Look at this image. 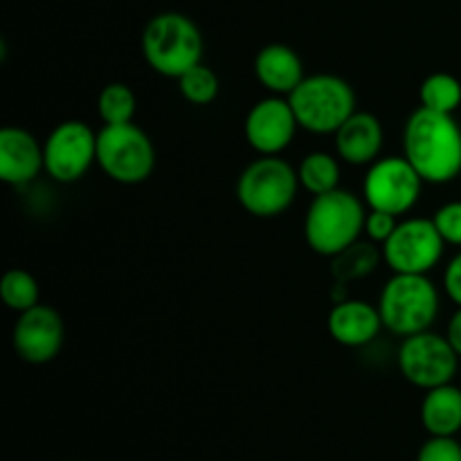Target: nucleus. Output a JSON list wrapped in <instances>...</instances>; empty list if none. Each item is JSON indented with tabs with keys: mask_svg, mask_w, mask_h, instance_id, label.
Listing matches in <instances>:
<instances>
[{
	"mask_svg": "<svg viewBox=\"0 0 461 461\" xmlns=\"http://www.w3.org/2000/svg\"><path fill=\"white\" fill-rule=\"evenodd\" d=\"M45 171L43 142L23 126L0 131V180L9 187H27Z\"/></svg>",
	"mask_w": 461,
	"mask_h": 461,
	"instance_id": "obj_14",
	"label": "nucleus"
},
{
	"mask_svg": "<svg viewBox=\"0 0 461 461\" xmlns=\"http://www.w3.org/2000/svg\"><path fill=\"white\" fill-rule=\"evenodd\" d=\"M399 221V216L390 214V212L367 210V216H365V237L372 243H376V246H383L394 234Z\"/></svg>",
	"mask_w": 461,
	"mask_h": 461,
	"instance_id": "obj_26",
	"label": "nucleus"
},
{
	"mask_svg": "<svg viewBox=\"0 0 461 461\" xmlns=\"http://www.w3.org/2000/svg\"><path fill=\"white\" fill-rule=\"evenodd\" d=\"M97 167L120 185H140L156 169V147L138 124L102 126L97 131Z\"/></svg>",
	"mask_w": 461,
	"mask_h": 461,
	"instance_id": "obj_7",
	"label": "nucleus"
},
{
	"mask_svg": "<svg viewBox=\"0 0 461 461\" xmlns=\"http://www.w3.org/2000/svg\"><path fill=\"white\" fill-rule=\"evenodd\" d=\"M300 187L311 196H322L340 187L342 160L336 153L311 151L297 165Z\"/></svg>",
	"mask_w": 461,
	"mask_h": 461,
	"instance_id": "obj_19",
	"label": "nucleus"
},
{
	"mask_svg": "<svg viewBox=\"0 0 461 461\" xmlns=\"http://www.w3.org/2000/svg\"><path fill=\"white\" fill-rule=\"evenodd\" d=\"M138 111V97L124 81H111L97 95V115L104 126L129 124Z\"/></svg>",
	"mask_w": 461,
	"mask_h": 461,
	"instance_id": "obj_22",
	"label": "nucleus"
},
{
	"mask_svg": "<svg viewBox=\"0 0 461 461\" xmlns=\"http://www.w3.org/2000/svg\"><path fill=\"white\" fill-rule=\"evenodd\" d=\"M444 293L455 306H461V250L446 264Z\"/></svg>",
	"mask_w": 461,
	"mask_h": 461,
	"instance_id": "obj_28",
	"label": "nucleus"
},
{
	"mask_svg": "<svg viewBox=\"0 0 461 461\" xmlns=\"http://www.w3.org/2000/svg\"><path fill=\"white\" fill-rule=\"evenodd\" d=\"M297 167L282 156H259L239 174L237 201L257 219H275L288 212L300 192Z\"/></svg>",
	"mask_w": 461,
	"mask_h": 461,
	"instance_id": "obj_6",
	"label": "nucleus"
},
{
	"mask_svg": "<svg viewBox=\"0 0 461 461\" xmlns=\"http://www.w3.org/2000/svg\"><path fill=\"white\" fill-rule=\"evenodd\" d=\"M446 241L435 221L426 216L403 219L381 246L383 261L394 275H430L444 259Z\"/></svg>",
	"mask_w": 461,
	"mask_h": 461,
	"instance_id": "obj_9",
	"label": "nucleus"
},
{
	"mask_svg": "<svg viewBox=\"0 0 461 461\" xmlns=\"http://www.w3.org/2000/svg\"><path fill=\"white\" fill-rule=\"evenodd\" d=\"M417 461H461V444L455 437H430L419 450Z\"/></svg>",
	"mask_w": 461,
	"mask_h": 461,
	"instance_id": "obj_27",
	"label": "nucleus"
},
{
	"mask_svg": "<svg viewBox=\"0 0 461 461\" xmlns=\"http://www.w3.org/2000/svg\"><path fill=\"white\" fill-rule=\"evenodd\" d=\"M45 174L61 185L84 178L97 165V131L84 120H63L43 140Z\"/></svg>",
	"mask_w": 461,
	"mask_h": 461,
	"instance_id": "obj_11",
	"label": "nucleus"
},
{
	"mask_svg": "<svg viewBox=\"0 0 461 461\" xmlns=\"http://www.w3.org/2000/svg\"><path fill=\"white\" fill-rule=\"evenodd\" d=\"M459 356L448 338L435 331H421L403 338L396 351L399 372L419 390L448 385L459 372Z\"/></svg>",
	"mask_w": 461,
	"mask_h": 461,
	"instance_id": "obj_10",
	"label": "nucleus"
},
{
	"mask_svg": "<svg viewBox=\"0 0 461 461\" xmlns=\"http://www.w3.org/2000/svg\"><path fill=\"white\" fill-rule=\"evenodd\" d=\"M441 309L439 288L428 275H394L378 295L383 327L399 338L430 331Z\"/></svg>",
	"mask_w": 461,
	"mask_h": 461,
	"instance_id": "obj_4",
	"label": "nucleus"
},
{
	"mask_svg": "<svg viewBox=\"0 0 461 461\" xmlns=\"http://www.w3.org/2000/svg\"><path fill=\"white\" fill-rule=\"evenodd\" d=\"M403 156L426 185H448L461 174V126L455 115L419 106L403 126Z\"/></svg>",
	"mask_w": 461,
	"mask_h": 461,
	"instance_id": "obj_1",
	"label": "nucleus"
},
{
	"mask_svg": "<svg viewBox=\"0 0 461 461\" xmlns=\"http://www.w3.org/2000/svg\"><path fill=\"white\" fill-rule=\"evenodd\" d=\"M383 318L378 304L367 300H338L327 315V331L333 342L347 349H363L372 345L383 331Z\"/></svg>",
	"mask_w": 461,
	"mask_h": 461,
	"instance_id": "obj_15",
	"label": "nucleus"
},
{
	"mask_svg": "<svg viewBox=\"0 0 461 461\" xmlns=\"http://www.w3.org/2000/svg\"><path fill=\"white\" fill-rule=\"evenodd\" d=\"M302 131L313 135H333L358 108L356 93L347 79L329 72L306 75L288 95Z\"/></svg>",
	"mask_w": 461,
	"mask_h": 461,
	"instance_id": "obj_5",
	"label": "nucleus"
},
{
	"mask_svg": "<svg viewBox=\"0 0 461 461\" xmlns=\"http://www.w3.org/2000/svg\"><path fill=\"white\" fill-rule=\"evenodd\" d=\"M365 216L367 205L349 189L338 187L313 196L304 216L306 246L315 255L333 259L360 241V234H365Z\"/></svg>",
	"mask_w": 461,
	"mask_h": 461,
	"instance_id": "obj_3",
	"label": "nucleus"
},
{
	"mask_svg": "<svg viewBox=\"0 0 461 461\" xmlns=\"http://www.w3.org/2000/svg\"><path fill=\"white\" fill-rule=\"evenodd\" d=\"M140 48L156 75L180 79L185 72L203 63L205 41L201 27L187 14L160 12L144 25Z\"/></svg>",
	"mask_w": 461,
	"mask_h": 461,
	"instance_id": "obj_2",
	"label": "nucleus"
},
{
	"mask_svg": "<svg viewBox=\"0 0 461 461\" xmlns=\"http://www.w3.org/2000/svg\"><path fill=\"white\" fill-rule=\"evenodd\" d=\"M421 426L430 437H455L461 432V390L453 383L432 387L421 401Z\"/></svg>",
	"mask_w": 461,
	"mask_h": 461,
	"instance_id": "obj_18",
	"label": "nucleus"
},
{
	"mask_svg": "<svg viewBox=\"0 0 461 461\" xmlns=\"http://www.w3.org/2000/svg\"><path fill=\"white\" fill-rule=\"evenodd\" d=\"M423 178L405 156H381L367 167L363 178V201L367 210L405 216L417 207L423 194Z\"/></svg>",
	"mask_w": 461,
	"mask_h": 461,
	"instance_id": "obj_8",
	"label": "nucleus"
},
{
	"mask_svg": "<svg viewBox=\"0 0 461 461\" xmlns=\"http://www.w3.org/2000/svg\"><path fill=\"white\" fill-rule=\"evenodd\" d=\"M421 108L455 115L461 106V81L450 72H432L419 86Z\"/></svg>",
	"mask_w": 461,
	"mask_h": 461,
	"instance_id": "obj_21",
	"label": "nucleus"
},
{
	"mask_svg": "<svg viewBox=\"0 0 461 461\" xmlns=\"http://www.w3.org/2000/svg\"><path fill=\"white\" fill-rule=\"evenodd\" d=\"M383 259L381 248H376V243L367 241H356L354 246L347 248L345 252H340L338 257H333L331 275L336 279L338 286L342 284H351L356 279H365L376 270L378 261Z\"/></svg>",
	"mask_w": 461,
	"mask_h": 461,
	"instance_id": "obj_20",
	"label": "nucleus"
},
{
	"mask_svg": "<svg viewBox=\"0 0 461 461\" xmlns=\"http://www.w3.org/2000/svg\"><path fill=\"white\" fill-rule=\"evenodd\" d=\"M0 300L14 313H25L41 304V286L30 270L12 268L0 279Z\"/></svg>",
	"mask_w": 461,
	"mask_h": 461,
	"instance_id": "obj_23",
	"label": "nucleus"
},
{
	"mask_svg": "<svg viewBox=\"0 0 461 461\" xmlns=\"http://www.w3.org/2000/svg\"><path fill=\"white\" fill-rule=\"evenodd\" d=\"M446 338H448V342L461 358V306H457V311L450 315L448 327H446Z\"/></svg>",
	"mask_w": 461,
	"mask_h": 461,
	"instance_id": "obj_29",
	"label": "nucleus"
},
{
	"mask_svg": "<svg viewBox=\"0 0 461 461\" xmlns=\"http://www.w3.org/2000/svg\"><path fill=\"white\" fill-rule=\"evenodd\" d=\"M432 221L444 237L446 246L461 248V201H448L437 207Z\"/></svg>",
	"mask_w": 461,
	"mask_h": 461,
	"instance_id": "obj_25",
	"label": "nucleus"
},
{
	"mask_svg": "<svg viewBox=\"0 0 461 461\" xmlns=\"http://www.w3.org/2000/svg\"><path fill=\"white\" fill-rule=\"evenodd\" d=\"M66 324L54 306L36 304L18 313L12 329V345L18 358L30 365H48L61 354Z\"/></svg>",
	"mask_w": 461,
	"mask_h": 461,
	"instance_id": "obj_13",
	"label": "nucleus"
},
{
	"mask_svg": "<svg viewBox=\"0 0 461 461\" xmlns=\"http://www.w3.org/2000/svg\"><path fill=\"white\" fill-rule=\"evenodd\" d=\"M300 124L288 97L268 95L252 104L243 120V138L257 156H282L295 140Z\"/></svg>",
	"mask_w": 461,
	"mask_h": 461,
	"instance_id": "obj_12",
	"label": "nucleus"
},
{
	"mask_svg": "<svg viewBox=\"0 0 461 461\" xmlns=\"http://www.w3.org/2000/svg\"><path fill=\"white\" fill-rule=\"evenodd\" d=\"M257 81L268 95L288 97L304 81V61L286 43H268L257 52L252 63Z\"/></svg>",
	"mask_w": 461,
	"mask_h": 461,
	"instance_id": "obj_17",
	"label": "nucleus"
},
{
	"mask_svg": "<svg viewBox=\"0 0 461 461\" xmlns=\"http://www.w3.org/2000/svg\"><path fill=\"white\" fill-rule=\"evenodd\" d=\"M176 81H178V90L185 102L194 104V106H210L221 93L219 75L205 63L194 66Z\"/></svg>",
	"mask_w": 461,
	"mask_h": 461,
	"instance_id": "obj_24",
	"label": "nucleus"
},
{
	"mask_svg": "<svg viewBox=\"0 0 461 461\" xmlns=\"http://www.w3.org/2000/svg\"><path fill=\"white\" fill-rule=\"evenodd\" d=\"M383 147H385V129L383 122L369 111H356L333 133V149L342 165L369 167L381 158Z\"/></svg>",
	"mask_w": 461,
	"mask_h": 461,
	"instance_id": "obj_16",
	"label": "nucleus"
}]
</instances>
